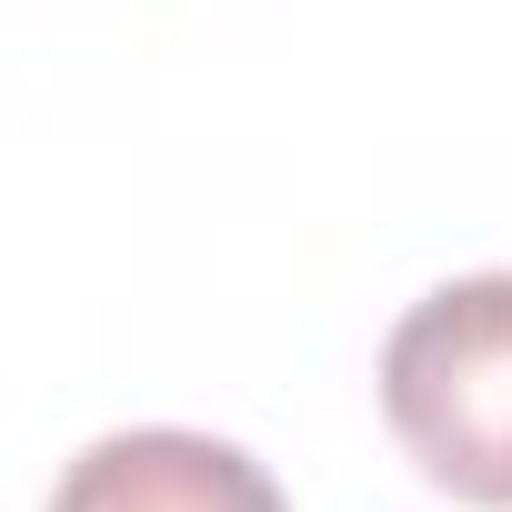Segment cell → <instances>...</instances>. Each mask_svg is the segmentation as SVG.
Instances as JSON below:
<instances>
[{
  "label": "cell",
  "instance_id": "obj_2",
  "mask_svg": "<svg viewBox=\"0 0 512 512\" xmlns=\"http://www.w3.org/2000/svg\"><path fill=\"white\" fill-rule=\"evenodd\" d=\"M51 512H292V502L241 442L141 422V432H101L51 482Z\"/></svg>",
  "mask_w": 512,
  "mask_h": 512
},
{
  "label": "cell",
  "instance_id": "obj_1",
  "mask_svg": "<svg viewBox=\"0 0 512 512\" xmlns=\"http://www.w3.org/2000/svg\"><path fill=\"white\" fill-rule=\"evenodd\" d=\"M382 422L432 492L512 512V272H462L392 322Z\"/></svg>",
  "mask_w": 512,
  "mask_h": 512
}]
</instances>
